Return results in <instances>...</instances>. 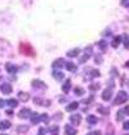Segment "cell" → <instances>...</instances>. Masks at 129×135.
Segmentation results:
<instances>
[{"instance_id": "1", "label": "cell", "mask_w": 129, "mask_h": 135, "mask_svg": "<svg viewBox=\"0 0 129 135\" xmlns=\"http://www.w3.org/2000/svg\"><path fill=\"white\" fill-rule=\"evenodd\" d=\"M127 101H128V94H127L124 90H120V91L118 93V95H116L115 101H114V104H115V105H119V104L125 103Z\"/></svg>"}, {"instance_id": "2", "label": "cell", "mask_w": 129, "mask_h": 135, "mask_svg": "<svg viewBox=\"0 0 129 135\" xmlns=\"http://www.w3.org/2000/svg\"><path fill=\"white\" fill-rule=\"evenodd\" d=\"M21 52L23 53V54H26V55H34V49H32L31 46L29 45V44H21Z\"/></svg>"}, {"instance_id": "3", "label": "cell", "mask_w": 129, "mask_h": 135, "mask_svg": "<svg viewBox=\"0 0 129 135\" xmlns=\"http://www.w3.org/2000/svg\"><path fill=\"white\" fill-rule=\"evenodd\" d=\"M31 111H30V108H22L21 109V112L18 113V117L20 118H27V117H30L31 116Z\"/></svg>"}, {"instance_id": "4", "label": "cell", "mask_w": 129, "mask_h": 135, "mask_svg": "<svg viewBox=\"0 0 129 135\" xmlns=\"http://www.w3.org/2000/svg\"><path fill=\"white\" fill-rule=\"evenodd\" d=\"M64 134L66 135H76L78 134V130L75 127H72L71 125H66L64 126Z\"/></svg>"}, {"instance_id": "5", "label": "cell", "mask_w": 129, "mask_h": 135, "mask_svg": "<svg viewBox=\"0 0 129 135\" xmlns=\"http://www.w3.org/2000/svg\"><path fill=\"white\" fill-rule=\"evenodd\" d=\"M0 90H1L3 94H7V95L10 94V93L13 91V90H12V86H10L9 84H3V85L0 86Z\"/></svg>"}, {"instance_id": "6", "label": "cell", "mask_w": 129, "mask_h": 135, "mask_svg": "<svg viewBox=\"0 0 129 135\" xmlns=\"http://www.w3.org/2000/svg\"><path fill=\"white\" fill-rule=\"evenodd\" d=\"M70 121H71L72 125H79V124L81 122V116H80V115H72V116L70 117Z\"/></svg>"}, {"instance_id": "7", "label": "cell", "mask_w": 129, "mask_h": 135, "mask_svg": "<svg viewBox=\"0 0 129 135\" xmlns=\"http://www.w3.org/2000/svg\"><path fill=\"white\" fill-rule=\"evenodd\" d=\"M111 97H112V89H106L102 93V99L103 101H108V99H111Z\"/></svg>"}, {"instance_id": "8", "label": "cell", "mask_w": 129, "mask_h": 135, "mask_svg": "<svg viewBox=\"0 0 129 135\" xmlns=\"http://www.w3.org/2000/svg\"><path fill=\"white\" fill-rule=\"evenodd\" d=\"M64 65H66V62H64L63 59H62V58H58L57 61L53 62V68H54V69H58V68H61L62 66H64Z\"/></svg>"}, {"instance_id": "9", "label": "cell", "mask_w": 129, "mask_h": 135, "mask_svg": "<svg viewBox=\"0 0 129 135\" xmlns=\"http://www.w3.org/2000/svg\"><path fill=\"white\" fill-rule=\"evenodd\" d=\"M32 86H35V88H39V89H45L47 88V85L43 82V81H40V80H34L31 82Z\"/></svg>"}, {"instance_id": "10", "label": "cell", "mask_w": 129, "mask_h": 135, "mask_svg": "<svg viewBox=\"0 0 129 135\" xmlns=\"http://www.w3.org/2000/svg\"><path fill=\"white\" fill-rule=\"evenodd\" d=\"M18 99L22 102H27L30 99V94L29 93H25V91H20L18 93Z\"/></svg>"}, {"instance_id": "11", "label": "cell", "mask_w": 129, "mask_h": 135, "mask_svg": "<svg viewBox=\"0 0 129 135\" xmlns=\"http://www.w3.org/2000/svg\"><path fill=\"white\" fill-rule=\"evenodd\" d=\"M79 54H80V49H78V48H75V49H72V50H68V52H67V57H70V58L78 57Z\"/></svg>"}, {"instance_id": "12", "label": "cell", "mask_w": 129, "mask_h": 135, "mask_svg": "<svg viewBox=\"0 0 129 135\" xmlns=\"http://www.w3.org/2000/svg\"><path fill=\"white\" fill-rule=\"evenodd\" d=\"M30 117H31V122L34 124V125H36V124H39V122H40V115H37V113L32 112Z\"/></svg>"}, {"instance_id": "13", "label": "cell", "mask_w": 129, "mask_h": 135, "mask_svg": "<svg viewBox=\"0 0 129 135\" xmlns=\"http://www.w3.org/2000/svg\"><path fill=\"white\" fill-rule=\"evenodd\" d=\"M35 104H39V105H50V102L49 101H43L41 98H35L34 99Z\"/></svg>"}, {"instance_id": "14", "label": "cell", "mask_w": 129, "mask_h": 135, "mask_svg": "<svg viewBox=\"0 0 129 135\" xmlns=\"http://www.w3.org/2000/svg\"><path fill=\"white\" fill-rule=\"evenodd\" d=\"M121 36H115L114 37V40H112V42H111V45H112V48H118L119 46V44L121 42Z\"/></svg>"}, {"instance_id": "15", "label": "cell", "mask_w": 129, "mask_h": 135, "mask_svg": "<svg viewBox=\"0 0 129 135\" xmlns=\"http://www.w3.org/2000/svg\"><path fill=\"white\" fill-rule=\"evenodd\" d=\"M5 68H7V71H8L9 73H14V72L17 71V67H16L14 65H12V63H7V65H5Z\"/></svg>"}, {"instance_id": "16", "label": "cell", "mask_w": 129, "mask_h": 135, "mask_svg": "<svg viewBox=\"0 0 129 135\" xmlns=\"http://www.w3.org/2000/svg\"><path fill=\"white\" fill-rule=\"evenodd\" d=\"M78 107H79V104H78V102H72V103H70L68 105H67V111L68 112H71V111H75V109H78Z\"/></svg>"}, {"instance_id": "17", "label": "cell", "mask_w": 129, "mask_h": 135, "mask_svg": "<svg viewBox=\"0 0 129 135\" xmlns=\"http://www.w3.org/2000/svg\"><path fill=\"white\" fill-rule=\"evenodd\" d=\"M70 88H71V81H70V80H67V81L63 84V86H62L63 93H68V91H70Z\"/></svg>"}, {"instance_id": "18", "label": "cell", "mask_w": 129, "mask_h": 135, "mask_svg": "<svg viewBox=\"0 0 129 135\" xmlns=\"http://www.w3.org/2000/svg\"><path fill=\"white\" fill-rule=\"evenodd\" d=\"M87 121L91 124V125H94L98 122V118H97L96 116H93V115H91V116H88V118H87Z\"/></svg>"}, {"instance_id": "19", "label": "cell", "mask_w": 129, "mask_h": 135, "mask_svg": "<svg viewBox=\"0 0 129 135\" xmlns=\"http://www.w3.org/2000/svg\"><path fill=\"white\" fill-rule=\"evenodd\" d=\"M10 127V122L9 121H1L0 122V130H5Z\"/></svg>"}, {"instance_id": "20", "label": "cell", "mask_w": 129, "mask_h": 135, "mask_svg": "<svg viewBox=\"0 0 129 135\" xmlns=\"http://www.w3.org/2000/svg\"><path fill=\"white\" fill-rule=\"evenodd\" d=\"M53 76H54V77H56V80H58V81H61L62 79H64V75L62 73V72H60V71H54Z\"/></svg>"}, {"instance_id": "21", "label": "cell", "mask_w": 129, "mask_h": 135, "mask_svg": "<svg viewBox=\"0 0 129 135\" xmlns=\"http://www.w3.org/2000/svg\"><path fill=\"white\" fill-rule=\"evenodd\" d=\"M7 104H8L9 107L14 108V107L18 105V101H17V99H8V101H7Z\"/></svg>"}, {"instance_id": "22", "label": "cell", "mask_w": 129, "mask_h": 135, "mask_svg": "<svg viewBox=\"0 0 129 135\" xmlns=\"http://www.w3.org/2000/svg\"><path fill=\"white\" fill-rule=\"evenodd\" d=\"M29 130V126H26V125H22V126H17V131L18 133H26Z\"/></svg>"}, {"instance_id": "23", "label": "cell", "mask_w": 129, "mask_h": 135, "mask_svg": "<svg viewBox=\"0 0 129 135\" xmlns=\"http://www.w3.org/2000/svg\"><path fill=\"white\" fill-rule=\"evenodd\" d=\"M121 39H123V41H124V46L125 48H129V37L127 34H124L121 36Z\"/></svg>"}, {"instance_id": "24", "label": "cell", "mask_w": 129, "mask_h": 135, "mask_svg": "<svg viewBox=\"0 0 129 135\" xmlns=\"http://www.w3.org/2000/svg\"><path fill=\"white\" fill-rule=\"evenodd\" d=\"M98 112H101L102 115H108V113H110V111H108L107 108L102 107V105H99V107H98Z\"/></svg>"}, {"instance_id": "25", "label": "cell", "mask_w": 129, "mask_h": 135, "mask_svg": "<svg viewBox=\"0 0 129 135\" xmlns=\"http://www.w3.org/2000/svg\"><path fill=\"white\" fill-rule=\"evenodd\" d=\"M98 46H99L102 50H105V49L107 48V42H106L105 40H101V41H98Z\"/></svg>"}, {"instance_id": "26", "label": "cell", "mask_w": 129, "mask_h": 135, "mask_svg": "<svg viewBox=\"0 0 129 135\" xmlns=\"http://www.w3.org/2000/svg\"><path fill=\"white\" fill-rule=\"evenodd\" d=\"M40 121H43V122H48L49 121V116L47 115V113H43V115H40Z\"/></svg>"}, {"instance_id": "27", "label": "cell", "mask_w": 129, "mask_h": 135, "mask_svg": "<svg viewBox=\"0 0 129 135\" xmlns=\"http://www.w3.org/2000/svg\"><path fill=\"white\" fill-rule=\"evenodd\" d=\"M64 66H66V68H67L68 71H71V72H74V71H75V68H76L74 63H70V62H68V63H66Z\"/></svg>"}, {"instance_id": "28", "label": "cell", "mask_w": 129, "mask_h": 135, "mask_svg": "<svg viewBox=\"0 0 129 135\" xmlns=\"http://www.w3.org/2000/svg\"><path fill=\"white\" fill-rule=\"evenodd\" d=\"M75 94H76V95H83V94H84V90H83L81 88H76V89H75Z\"/></svg>"}, {"instance_id": "29", "label": "cell", "mask_w": 129, "mask_h": 135, "mask_svg": "<svg viewBox=\"0 0 129 135\" xmlns=\"http://www.w3.org/2000/svg\"><path fill=\"white\" fill-rule=\"evenodd\" d=\"M123 116H124V112H123V111H121V112H118V115H116L118 120H121V118H123Z\"/></svg>"}, {"instance_id": "30", "label": "cell", "mask_w": 129, "mask_h": 135, "mask_svg": "<svg viewBox=\"0 0 129 135\" xmlns=\"http://www.w3.org/2000/svg\"><path fill=\"white\" fill-rule=\"evenodd\" d=\"M87 135H102V134H101V131L94 130V131H92V133H89V134H87Z\"/></svg>"}, {"instance_id": "31", "label": "cell", "mask_w": 129, "mask_h": 135, "mask_svg": "<svg viewBox=\"0 0 129 135\" xmlns=\"http://www.w3.org/2000/svg\"><path fill=\"white\" fill-rule=\"evenodd\" d=\"M121 4L124 6H129V0H121Z\"/></svg>"}, {"instance_id": "32", "label": "cell", "mask_w": 129, "mask_h": 135, "mask_svg": "<svg viewBox=\"0 0 129 135\" xmlns=\"http://www.w3.org/2000/svg\"><path fill=\"white\" fill-rule=\"evenodd\" d=\"M124 130H129V121L124 122Z\"/></svg>"}, {"instance_id": "33", "label": "cell", "mask_w": 129, "mask_h": 135, "mask_svg": "<svg viewBox=\"0 0 129 135\" xmlns=\"http://www.w3.org/2000/svg\"><path fill=\"white\" fill-rule=\"evenodd\" d=\"M97 88H99V85H98V84H94V85L91 86V90H96Z\"/></svg>"}, {"instance_id": "34", "label": "cell", "mask_w": 129, "mask_h": 135, "mask_svg": "<svg viewBox=\"0 0 129 135\" xmlns=\"http://www.w3.org/2000/svg\"><path fill=\"white\" fill-rule=\"evenodd\" d=\"M44 133H45V129L41 127V129H39V134L37 135H44Z\"/></svg>"}, {"instance_id": "35", "label": "cell", "mask_w": 129, "mask_h": 135, "mask_svg": "<svg viewBox=\"0 0 129 135\" xmlns=\"http://www.w3.org/2000/svg\"><path fill=\"white\" fill-rule=\"evenodd\" d=\"M123 112H124V115H129V105L124 108V111H123Z\"/></svg>"}, {"instance_id": "36", "label": "cell", "mask_w": 129, "mask_h": 135, "mask_svg": "<svg viewBox=\"0 0 129 135\" xmlns=\"http://www.w3.org/2000/svg\"><path fill=\"white\" fill-rule=\"evenodd\" d=\"M4 105H5V101L0 98V108H1V107H4Z\"/></svg>"}, {"instance_id": "37", "label": "cell", "mask_w": 129, "mask_h": 135, "mask_svg": "<svg viewBox=\"0 0 129 135\" xmlns=\"http://www.w3.org/2000/svg\"><path fill=\"white\" fill-rule=\"evenodd\" d=\"M88 58H89V55H84V57H83V58L80 59V62H85V61H87Z\"/></svg>"}, {"instance_id": "38", "label": "cell", "mask_w": 129, "mask_h": 135, "mask_svg": "<svg viewBox=\"0 0 129 135\" xmlns=\"http://www.w3.org/2000/svg\"><path fill=\"white\" fill-rule=\"evenodd\" d=\"M127 67H129V61H128V62H127Z\"/></svg>"}, {"instance_id": "39", "label": "cell", "mask_w": 129, "mask_h": 135, "mask_svg": "<svg viewBox=\"0 0 129 135\" xmlns=\"http://www.w3.org/2000/svg\"><path fill=\"white\" fill-rule=\"evenodd\" d=\"M1 135H7V134H1Z\"/></svg>"}, {"instance_id": "40", "label": "cell", "mask_w": 129, "mask_h": 135, "mask_svg": "<svg viewBox=\"0 0 129 135\" xmlns=\"http://www.w3.org/2000/svg\"><path fill=\"white\" fill-rule=\"evenodd\" d=\"M127 135H129V134H127Z\"/></svg>"}]
</instances>
